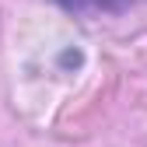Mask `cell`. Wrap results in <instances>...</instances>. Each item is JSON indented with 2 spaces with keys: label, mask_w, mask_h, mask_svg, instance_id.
I'll list each match as a JSON object with an SVG mask.
<instances>
[{
  "label": "cell",
  "mask_w": 147,
  "mask_h": 147,
  "mask_svg": "<svg viewBox=\"0 0 147 147\" xmlns=\"http://www.w3.org/2000/svg\"><path fill=\"white\" fill-rule=\"evenodd\" d=\"M70 11H95V7H119L123 0H60Z\"/></svg>",
  "instance_id": "6da1fadb"
}]
</instances>
